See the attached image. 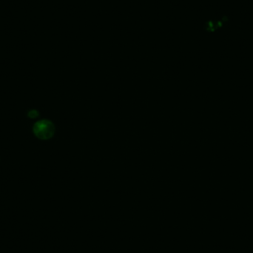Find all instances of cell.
Returning a JSON list of instances; mask_svg holds the SVG:
<instances>
[{
	"mask_svg": "<svg viewBox=\"0 0 253 253\" xmlns=\"http://www.w3.org/2000/svg\"><path fill=\"white\" fill-rule=\"evenodd\" d=\"M28 116L30 118H36L38 116V112L36 110H31L28 112Z\"/></svg>",
	"mask_w": 253,
	"mask_h": 253,
	"instance_id": "cell-2",
	"label": "cell"
},
{
	"mask_svg": "<svg viewBox=\"0 0 253 253\" xmlns=\"http://www.w3.org/2000/svg\"><path fill=\"white\" fill-rule=\"evenodd\" d=\"M55 125L48 119H42L33 124L34 135L39 139L47 140L51 138L55 133Z\"/></svg>",
	"mask_w": 253,
	"mask_h": 253,
	"instance_id": "cell-1",
	"label": "cell"
}]
</instances>
